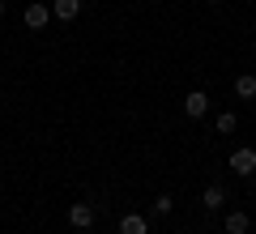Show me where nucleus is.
<instances>
[{"label": "nucleus", "mask_w": 256, "mask_h": 234, "mask_svg": "<svg viewBox=\"0 0 256 234\" xmlns=\"http://www.w3.org/2000/svg\"><path fill=\"white\" fill-rule=\"evenodd\" d=\"M0 13H4V0H0Z\"/></svg>", "instance_id": "12"}, {"label": "nucleus", "mask_w": 256, "mask_h": 234, "mask_svg": "<svg viewBox=\"0 0 256 234\" xmlns=\"http://www.w3.org/2000/svg\"><path fill=\"white\" fill-rule=\"evenodd\" d=\"M201 205H205V209H222V205H226V188H218V183H210V188L201 192Z\"/></svg>", "instance_id": "7"}, {"label": "nucleus", "mask_w": 256, "mask_h": 234, "mask_svg": "<svg viewBox=\"0 0 256 234\" xmlns=\"http://www.w3.org/2000/svg\"><path fill=\"white\" fill-rule=\"evenodd\" d=\"M235 128H239L235 111H222V115H218V132H222V136H230V132H235Z\"/></svg>", "instance_id": "10"}, {"label": "nucleus", "mask_w": 256, "mask_h": 234, "mask_svg": "<svg viewBox=\"0 0 256 234\" xmlns=\"http://www.w3.org/2000/svg\"><path fill=\"white\" fill-rule=\"evenodd\" d=\"M68 226L73 230H90L94 226V205H68Z\"/></svg>", "instance_id": "3"}, {"label": "nucleus", "mask_w": 256, "mask_h": 234, "mask_svg": "<svg viewBox=\"0 0 256 234\" xmlns=\"http://www.w3.org/2000/svg\"><path fill=\"white\" fill-rule=\"evenodd\" d=\"M120 234H150V222L141 213H124L120 217Z\"/></svg>", "instance_id": "5"}, {"label": "nucleus", "mask_w": 256, "mask_h": 234, "mask_svg": "<svg viewBox=\"0 0 256 234\" xmlns=\"http://www.w3.org/2000/svg\"><path fill=\"white\" fill-rule=\"evenodd\" d=\"M184 111H188L192 119H201L205 111H210V94H205V90H192L188 98H184Z\"/></svg>", "instance_id": "4"}, {"label": "nucleus", "mask_w": 256, "mask_h": 234, "mask_svg": "<svg viewBox=\"0 0 256 234\" xmlns=\"http://www.w3.org/2000/svg\"><path fill=\"white\" fill-rule=\"evenodd\" d=\"M214 4H222V0H214Z\"/></svg>", "instance_id": "14"}, {"label": "nucleus", "mask_w": 256, "mask_h": 234, "mask_svg": "<svg viewBox=\"0 0 256 234\" xmlns=\"http://www.w3.org/2000/svg\"><path fill=\"white\" fill-rule=\"evenodd\" d=\"M230 171L244 175V179H248V175H256V149H252V145H248V149H235V153H230Z\"/></svg>", "instance_id": "2"}, {"label": "nucleus", "mask_w": 256, "mask_h": 234, "mask_svg": "<svg viewBox=\"0 0 256 234\" xmlns=\"http://www.w3.org/2000/svg\"><path fill=\"white\" fill-rule=\"evenodd\" d=\"M77 234H90V230H77Z\"/></svg>", "instance_id": "13"}, {"label": "nucleus", "mask_w": 256, "mask_h": 234, "mask_svg": "<svg viewBox=\"0 0 256 234\" xmlns=\"http://www.w3.org/2000/svg\"><path fill=\"white\" fill-rule=\"evenodd\" d=\"M52 17H56V13L47 9V4H38V0H34V4H26V13H22L26 30H47V21H52Z\"/></svg>", "instance_id": "1"}, {"label": "nucleus", "mask_w": 256, "mask_h": 234, "mask_svg": "<svg viewBox=\"0 0 256 234\" xmlns=\"http://www.w3.org/2000/svg\"><path fill=\"white\" fill-rule=\"evenodd\" d=\"M235 94H239V98H256V77H252V72H244V77L235 81Z\"/></svg>", "instance_id": "9"}, {"label": "nucleus", "mask_w": 256, "mask_h": 234, "mask_svg": "<svg viewBox=\"0 0 256 234\" xmlns=\"http://www.w3.org/2000/svg\"><path fill=\"white\" fill-rule=\"evenodd\" d=\"M52 13H56L60 21H77V13H82V0H56Z\"/></svg>", "instance_id": "6"}, {"label": "nucleus", "mask_w": 256, "mask_h": 234, "mask_svg": "<svg viewBox=\"0 0 256 234\" xmlns=\"http://www.w3.org/2000/svg\"><path fill=\"white\" fill-rule=\"evenodd\" d=\"M171 209H175V200H171V196H166V192H162V196L154 200V213H158V217H166V213H171Z\"/></svg>", "instance_id": "11"}, {"label": "nucleus", "mask_w": 256, "mask_h": 234, "mask_svg": "<svg viewBox=\"0 0 256 234\" xmlns=\"http://www.w3.org/2000/svg\"><path fill=\"white\" fill-rule=\"evenodd\" d=\"M248 226H252V222H248V213H244V209L226 213V234H248Z\"/></svg>", "instance_id": "8"}, {"label": "nucleus", "mask_w": 256, "mask_h": 234, "mask_svg": "<svg viewBox=\"0 0 256 234\" xmlns=\"http://www.w3.org/2000/svg\"><path fill=\"white\" fill-rule=\"evenodd\" d=\"M252 179H256V175H252Z\"/></svg>", "instance_id": "15"}]
</instances>
